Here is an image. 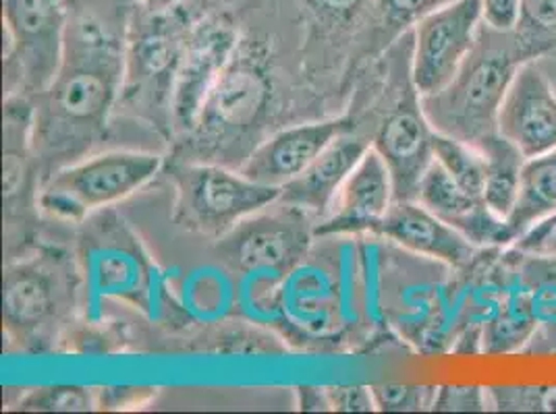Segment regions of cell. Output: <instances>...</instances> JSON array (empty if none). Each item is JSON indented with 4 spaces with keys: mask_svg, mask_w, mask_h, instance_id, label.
<instances>
[{
    "mask_svg": "<svg viewBox=\"0 0 556 414\" xmlns=\"http://www.w3.org/2000/svg\"><path fill=\"white\" fill-rule=\"evenodd\" d=\"M123 69L125 44L104 25L92 15L70 20L63 65L34 106V154L50 172L84 158L102 138Z\"/></svg>",
    "mask_w": 556,
    "mask_h": 414,
    "instance_id": "1",
    "label": "cell"
},
{
    "mask_svg": "<svg viewBox=\"0 0 556 414\" xmlns=\"http://www.w3.org/2000/svg\"><path fill=\"white\" fill-rule=\"evenodd\" d=\"M270 61L262 44L241 40L187 139L204 154L229 158L252 145L273 106Z\"/></svg>",
    "mask_w": 556,
    "mask_h": 414,
    "instance_id": "2",
    "label": "cell"
},
{
    "mask_svg": "<svg viewBox=\"0 0 556 414\" xmlns=\"http://www.w3.org/2000/svg\"><path fill=\"white\" fill-rule=\"evenodd\" d=\"M193 22L181 4L166 11L139 9L125 42L118 102L139 118L170 131V104Z\"/></svg>",
    "mask_w": 556,
    "mask_h": 414,
    "instance_id": "3",
    "label": "cell"
},
{
    "mask_svg": "<svg viewBox=\"0 0 556 414\" xmlns=\"http://www.w3.org/2000/svg\"><path fill=\"white\" fill-rule=\"evenodd\" d=\"M519 65L521 59L509 48L476 42L459 75L442 92L419 98L430 127L473 147L498 133V113Z\"/></svg>",
    "mask_w": 556,
    "mask_h": 414,
    "instance_id": "4",
    "label": "cell"
},
{
    "mask_svg": "<svg viewBox=\"0 0 556 414\" xmlns=\"http://www.w3.org/2000/svg\"><path fill=\"white\" fill-rule=\"evenodd\" d=\"M161 168L163 158L150 152L118 150L79 158L48 174L38 204L52 218L84 220L96 209L115 206L138 193Z\"/></svg>",
    "mask_w": 556,
    "mask_h": 414,
    "instance_id": "5",
    "label": "cell"
},
{
    "mask_svg": "<svg viewBox=\"0 0 556 414\" xmlns=\"http://www.w3.org/2000/svg\"><path fill=\"white\" fill-rule=\"evenodd\" d=\"M175 220L189 231L214 238L262 209L278 204L280 189L254 183L216 161H187L173 168Z\"/></svg>",
    "mask_w": 556,
    "mask_h": 414,
    "instance_id": "6",
    "label": "cell"
},
{
    "mask_svg": "<svg viewBox=\"0 0 556 414\" xmlns=\"http://www.w3.org/2000/svg\"><path fill=\"white\" fill-rule=\"evenodd\" d=\"M70 15L63 0H4V63L13 95L47 92L63 65Z\"/></svg>",
    "mask_w": 556,
    "mask_h": 414,
    "instance_id": "7",
    "label": "cell"
},
{
    "mask_svg": "<svg viewBox=\"0 0 556 414\" xmlns=\"http://www.w3.org/2000/svg\"><path fill=\"white\" fill-rule=\"evenodd\" d=\"M482 0H448L414 24L412 81L419 98L442 92L478 42Z\"/></svg>",
    "mask_w": 556,
    "mask_h": 414,
    "instance_id": "8",
    "label": "cell"
},
{
    "mask_svg": "<svg viewBox=\"0 0 556 414\" xmlns=\"http://www.w3.org/2000/svg\"><path fill=\"white\" fill-rule=\"evenodd\" d=\"M309 214L282 204L277 211H257L220 241V251L243 274H289L309 247Z\"/></svg>",
    "mask_w": 556,
    "mask_h": 414,
    "instance_id": "9",
    "label": "cell"
},
{
    "mask_svg": "<svg viewBox=\"0 0 556 414\" xmlns=\"http://www.w3.org/2000/svg\"><path fill=\"white\" fill-rule=\"evenodd\" d=\"M239 42L241 38L227 15H208L193 22L175 81L170 133L184 138L193 133L210 90L229 65Z\"/></svg>",
    "mask_w": 556,
    "mask_h": 414,
    "instance_id": "10",
    "label": "cell"
},
{
    "mask_svg": "<svg viewBox=\"0 0 556 414\" xmlns=\"http://www.w3.org/2000/svg\"><path fill=\"white\" fill-rule=\"evenodd\" d=\"M434 129L421 111L416 88L403 95L393 111L378 125L371 147L391 168L394 199H416L417 184L430 161Z\"/></svg>",
    "mask_w": 556,
    "mask_h": 414,
    "instance_id": "11",
    "label": "cell"
},
{
    "mask_svg": "<svg viewBox=\"0 0 556 414\" xmlns=\"http://www.w3.org/2000/svg\"><path fill=\"white\" fill-rule=\"evenodd\" d=\"M348 131H353L348 118L287 127L260 141L250 156L239 164V172L254 183L282 191L287 184L300 179L334 139Z\"/></svg>",
    "mask_w": 556,
    "mask_h": 414,
    "instance_id": "12",
    "label": "cell"
},
{
    "mask_svg": "<svg viewBox=\"0 0 556 414\" xmlns=\"http://www.w3.org/2000/svg\"><path fill=\"white\" fill-rule=\"evenodd\" d=\"M498 133L528 158L556 150V93L540 67L526 61L498 113Z\"/></svg>",
    "mask_w": 556,
    "mask_h": 414,
    "instance_id": "13",
    "label": "cell"
},
{
    "mask_svg": "<svg viewBox=\"0 0 556 414\" xmlns=\"http://www.w3.org/2000/svg\"><path fill=\"white\" fill-rule=\"evenodd\" d=\"M63 277L45 259L11 263L4 272L2 318L7 332L20 342L42 340L50 323L59 318L65 297Z\"/></svg>",
    "mask_w": 556,
    "mask_h": 414,
    "instance_id": "14",
    "label": "cell"
},
{
    "mask_svg": "<svg viewBox=\"0 0 556 414\" xmlns=\"http://www.w3.org/2000/svg\"><path fill=\"white\" fill-rule=\"evenodd\" d=\"M394 202L391 168L370 147L341 186L334 204L314 227V236L371 231L387 216Z\"/></svg>",
    "mask_w": 556,
    "mask_h": 414,
    "instance_id": "15",
    "label": "cell"
},
{
    "mask_svg": "<svg viewBox=\"0 0 556 414\" xmlns=\"http://www.w3.org/2000/svg\"><path fill=\"white\" fill-rule=\"evenodd\" d=\"M374 232L414 254L439 259L455 268L467 266L476 254L471 241L416 199H394Z\"/></svg>",
    "mask_w": 556,
    "mask_h": 414,
    "instance_id": "16",
    "label": "cell"
},
{
    "mask_svg": "<svg viewBox=\"0 0 556 414\" xmlns=\"http://www.w3.org/2000/svg\"><path fill=\"white\" fill-rule=\"evenodd\" d=\"M370 147L368 139L353 135V131L339 135L316 160L312 161V166L300 179L282 189L278 204L298 207L305 214L323 220L330 211L349 174Z\"/></svg>",
    "mask_w": 556,
    "mask_h": 414,
    "instance_id": "17",
    "label": "cell"
},
{
    "mask_svg": "<svg viewBox=\"0 0 556 414\" xmlns=\"http://www.w3.org/2000/svg\"><path fill=\"white\" fill-rule=\"evenodd\" d=\"M34 106L25 95H9L4 106V206L7 218L34 197Z\"/></svg>",
    "mask_w": 556,
    "mask_h": 414,
    "instance_id": "18",
    "label": "cell"
},
{
    "mask_svg": "<svg viewBox=\"0 0 556 414\" xmlns=\"http://www.w3.org/2000/svg\"><path fill=\"white\" fill-rule=\"evenodd\" d=\"M556 216V150L523 161L517 199L505 218L510 241Z\"/></svg>",
    "mask_w": 556,
    "mask_h": 414,
    "instance_id": "19",
    "label": "cell"
},
{
    "mask_svg": "<svg viewBox=\"0 0 556 414\" xmlns=\"http://www.w3.org/2000/svg\"><path fill=\"white\" fill-rule=\"evenodd\" d=\"M478 150L486 160V184H484V204L498 218H507L517 199L519 177L526 156L501 133L484 139Z\"/></svg>",
    "mask_w": 556,
    "mask_h": 414,
    "instance_id": "20",
    "label": "cell"
},
{
    "mask_svg": "<svg viewBox=\"0 0 556 414\" xmlns=\"http://www.w3.org/2000/svg\"><path fill=\"white\" fill-rule=\"evenodd\" d=\"M416 202L428 207L453 229H459L465 220L482 206L480 199H473L462 184L457 183L442 166L441 161L432 160L421 174L417 184Z\"/></svg>",
    "mask_w": 556,
    "mask_h": 414,
    "instance_id": "21",
    "label": "cell"
},
{
    "mask_svg": "<svg viewBox=\"0 0 556 414\" xmlns=\"http://www.w3.org/2000/svg\"><path fill=\"white\" fill-rule=\"evenodd\" d=\"M432 152L434 160L441 161L444 170L462 184L473 199L484 202L486 160L478 147L465 143L462 139L448 138L434 131Z\"/></svg>",
    "mask_w": 556,
    "mask_h": 414,
    "instance_id": "22",
    "label": "cell"
},
{
    "mask_svg": "<svg viewBox=\"0 0 556 414\" xmlns=\"http://www.w3.org/2000/svg\"><path fill=\"white\" fill-rule=\"evenodd\" d=\"M98 406V391L79 386H50L25 393L20 411L29 413H88Z\"/></svg>",
    "mask_w": 556,
    "mask_h": 414,
    "instance_id": "23",
    "label": "cell"
},
{
    "mask_svg": "<svg viewBox=\"0 0 556 414\" xmlns=\"http://www.w3.org/2000/svg\"><path fill=\"white\" fill-rule=\"evenodd\" d=\"M376 411L384 413H417L434 406L439 388L407 386V384H376L370 386Z\"/></svg>",
    "mask_w": 556,
    "mask_h": 414,
    "instance_id": "24",
    "label": "cell"
},
{
    "mask_svg": "<svg viewBox=\"0 0 556 414\" xmlns=\"http://www.w3.org/2000/svg\"><path fill=\"white\" fill-rule=\"evenodd\" d=\"M370 2L371 0H305L316 22L328 27L353 24L368 9Z\"/></svg>",
    "mask_w": 556,
    "mask_h": 414,
    "instance_id": "25",
    "label": "cell"
},
{
    "mask_svg": "<svg viewBox=\"0 0 556 414\" xmlns=\"http://www.w3.org/2000/svg\"><path fill=\"white\" fill-rule=\"evenodd\" d=\"M486 391L478 386H444L437 390L432 411H484Z\"/></svg>",
    "mask_w": 556,
    "mask_h": 414,
    "instance_id": "26",
    "label": "cell"
},
{
    "mask_svg": "<svg viewBox=\"0 0 556 414\" xmlns=\"http://www.w3.org/2000/svg\"><path fill=\"white\" fill-rule=\"evenodd\" d=\"M380 15L396 25L416 24L419 17L448 0H371Z\"/></svg>",
    "mask_w": 556,
    "mask_h": 414,
    "instance_id": "27",
    "label": "cell"
},
{
    "mask_svg": "<svg viewBox=\"0 0 556 414\" xmlns=\"http://www.w3.org/2000/svg\"><path fill=\"white\" fill-rule=\"evenodd\" d=\"M546 393L542 388H492V402L503 411H546Z\"/></svg>",
    "mask_w": 556,
    "mask_h": 414,
    "instance_id": "28",
    "label": "cell"
},
{
    "mask_svg": "<svg viewBox=\"0 0 556 414\" xmlns=\"http://www.w3.org/2000/svg\"><path fill=\"white\" fill-rule=\"evenodd\" d=\"M523 0H482V20L498 34H510L521 22Z\"/></svg>",
    "mask_w": 556,
    "mask_h": 414,
    "instance_id": "29",
    "label": "cell"
},
{
    "mask_svg": "<svg viewBox=\"0 0 556 414\" xmlns=\"http://www.w3.org/2000/svg\"><path fill=\"white\" fill-rule=\"evenodd\" d=\"M330 411L339 413H371L376 411L374 393L366 386H337L328 388Z\"/></svg>",
    "mask_w": 556,
    "mask_h": 414,
    "instance_id": "30",
    "label": "cell"
},
{
    "mask_svg": "<svg viewBox=\"0 0 556 414\" xmlns=\"http://www.w3.org/2000/svg\"><path fill=\"white\" fill-rule=\"evenodd\" d=\"M519 25H523L535 36L555 34L556 0H523Z\"/></svg>",
    "mask_w": 556,
    "mask_h": 414,
    "instance_id": "31",
    "label": "cell"
},
{
    "mask_svg": "<svg viewBox=\"0 0 556 414\" xmlns=\"http://www.w3.org/2000/svg\"><path fill=\"white\" fill-rule=\"evenodd\" d=\"M154 391L146 388H106L98 393V406L106 411H125L146 404Z\"/></svg>",
    "mask_w": 556,
    "mask_h": 414,
    "instance_id": "32",
    "label": "cell"
},
{
    "mask_svg": "<svg viewBox=\"0 0 556 414\" xmlns=\"http://www.w3.org/2000/svg\"><path fill=\"white\" fill-rule=\"evenodd\" d=\"M300 406L303 411H326L330 409L328 391L318 388H300Z\"/></svg>",
    "mask_w": 556,
    "mask_h": 414,
    "instance_id": "33",
    "label": "cell"
},
{
    "mask_svg": "<svg viewBox=\"0 0 556 414\" xmlns=\"http://www.w3.org/2000/svg\"><path fill=\"white\" fill-rule=\"evenodd\" d=\"M184 0H136L139 9H146V11H166V9H173V7H179Z\"/></svg>",
    "mask_w": 556,
    "mask_h": 414,
    "instance_id": "34",
    "label": "cell"
},
{
    "mask_svg": "<svg viewBox=\"0 0 556 414\" xmlns=\"http://www.w3.org/2000/svg\"><path fill=\"white\" fill-rule=\"evenodd\" d=\"M546 411H555L556 413V388L548 390V393H546Z\"/></svg>",
    "mask_w": 556,
    "mask_h": 414,
    "instance_id": "35",
    "label": "cell"
},
{
    "mask_svg": "<svg viewBox=\"0 0 556 414\" xmlns=\"http://www.w3.org/2000/svg\"><path fill=\"white\" fill-rule=\"evenodd\" d=\"M544 241H551V245H555L556 247V216H555V227H551V232H548V236L544 238Z\"/></svg>",
    "mask_w": 556,
    "mask_h": 414,
    "instance_id": "36",
    "label": "cell"
}]
</instances>
